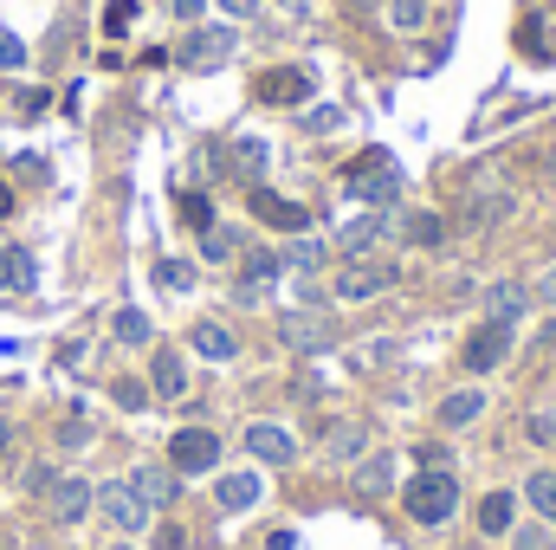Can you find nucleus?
<instances>
[{"mask_svg": "<svg viewBox=\"0 0 556 550\" xmlns=\"http://www.w3.org/2000/svg\"><path fill=\"white\" fill-rule=\"evenodd\" d=\"M85 440H91V427H85V421H65V427H59V447H85Z\"/></svg>", "mask_w": 556, "mask_h": 550, "instance_id": "nucleus-41", "label": "nucleus"}, {"mask_svg": "<svg viewBox=\"0 0 556 550\" xmlns=\"http://www.w3.org/2000/svg\"><path fill=\"white\" fill-rule=\"evenodd\" d=\"M149 389H155L162 402H181V396H188V363H181V350H155V357H149Z\"/></svg>", "mask_w": 556, "mask_h": 550, "instance_id": "nucleus-11", "label": "nucleus"}, {"mask_svg": "<svg viewBox=\"0 0 556 550\" xmlns=\"http://www.w3.org/2000/svg\"><path fill=\"white\" fill-rule=\"evenodd\" d=\"M337 117H343V111H330V104H317V111L304 117V130H311V137H324V130H337Z\"/></svg>", "mask_w": 556, "mask_h": 550, "instance_id": "nucleus-38", "label": "nucleus"}, {"mask_svg": "<svg viewBox=\"0 0 556 550\" xmlns=\"http://www.w3.org/2000/svg\"><path fill=\"white\" fill-rule=\"evenodd\" d=\"M240 162H247V168H260V162H266V142L247 137V142H240Z\"/></svg>", "mask_w": 556, "mask_h": 550, "instance_id": "nucleus-43", "label": "nucleus"}, {"mask_svg": "<svg viewBox=\"0 0 556 550\" xmlns=\"http://www.w3.org/2000/svg\"><path fill=\"white\" fill-rule=\"evenodd\" d=\"M525 499H531V505L556 525V473H531V479H525Z\"/></svg>", "mask_w": 556, "mask_h": 550, "instance_id": "nucleus-26", "label": "nucleus"}, {"mask_svg": "<svg viewBox=\"0 0 556 550\" xmlns=\"http://www.w3.org/2000/svg\"><path fill=\"white\" fill-rule=\"evenodd\" d=\"M247 453L266 460V466H291V460H298V440H291V427H278V421H253V427H247Z\"/></svg>", "mask_w": 556, "mask_h": 550, "instance_id": "nucleus-10", "label": "nucleus"}, {"mask_svg": "<svg viewBox=\"0 0 556 550\" xmlns=\"http://www.w3.org/2000/svg\"><path fill=\"white\" fill-rule=\"evenodd\" d=\"M155 285H162V291H188V285H194V266H188V260H162V266H155Z\"/></svg>", "mask_w": 556, "mask_h": 550, "instance_id": "nucleus-31", "label": "nucleus"}, {"mask_svg": "<svg viewBox=\"0 0 556 550\" xmlns=\"http://www.w3.org/2000/svg\"><path fill=\"white\" fill-rule=\"evenodd\" d=\"M111 550H137V545H111Z\"/></svg>", "mask_w": 556, "mask_h": 550, "instance_id": "nucleus-50", "label": "nucleus"}, {"mask_svg": "<svg viewBox=\"0 0 556 550\" xmlns=\"http://www.w3.org/2000/svg\"><path fill=\"white\" fill-rule=\"evenodd\" d=\"M363 447H369V440H363V427H337V434L324 440V453H330V460H356Z\"/></svg>", "mask_w": 556, "mask_h": 550, "instance_id": "nucleus-30", "label": "nucleus"}, {"mask_svg": "<svg viewBox=\"0 0 556 550\" xmlns=\"http://www.w3.org/2000/svg\"><path fill=\"white\" fill-rule=\"evenodd\" d=\"M98 512H104V525H111V532H142V525H149V505L137 499V486H130V479H111V486L98 492Z\"/></svg>", "mask_w": 556, "mask_h": 550, "instance_id": "nucleus-8", "label": "nucleus"}, {"mask_svg": "<svg viewBox=\"0 0 556 550\" xmlns=\"http://www.w3.org/2000/svg\"><path fill=\"white\" fill-rule=\"evenodd\" d=\"M356 492H363V499H389V492H395V460H389V453H369V460L356 466Z\"/></svg>", "mask_w": 556, "mask_h": 550, "instance_id": "nucleus-20", "label": "nucleus"}, {"mask_svg": "<svg viewBox=\"0 0 556 550\" xmlns=\"http://www.w3.org/2000/svg\"><path fill=\"white\" fill-rule=\"evenodd\" d=\"M26 285H33V260L13 253V247H0V291H26Z\"/></svg>", "mask_w": 556, "mask_h": 550, "instance_id": "nucleus-23", "label": "nucleus"}, {"mask_svg": "<svg viewBox=\"0 0 556 550\" xmlns=\"http://www.w3.org/2000/svg\"><path fill=\"white\" fill-rule=\"evenodd\" d=\"M511 343H518V324H498V317H485V324L466 337V376H485V370H498V363L511 357Z\"/></svg>", "mask_w": 556, "mask_h": 550, "instance_id": "nucleus-5", "label": "nucleus"}, {"mask_svg": "<svg viewBox=\"0 0 556 550\" xmlns=\"http://www.w3.org/2000/svg\"><path fill=\"white\" fill-rule=\"evenodd\" d=\"M402 499H408V518L415 525H446L453 512H459V479L453 473H415L408 486H402Z\"/></svg>", "mask_w": 556, "mask_h": 550, "instance_id": "nucleus-2", "label": "nucleus"}, {"mask_svg": "<svg viewBox=\"0 0 556 550\" xmlns=\"http://www.w3.org/2000/svg\"><path fill=\"white\" fill-rule=\"evenodd\" d=\"M7 208H13V195H7V188H0V221H7Z\"/></svg>", "mask_w": 556, "mask_h": 550, "instance_id": "nucleus-48", "label": "nucleus"}, {"mask_svg": "<svg viewBox=\"0 0 556 550\" xmlns=\"http://www.w3.org/2000/svg\"><path fill=\"white\" fill-rule=\"evenodd\" d=\"M525 434H531L538 447H556V414H551V409H538L531 421H525Z\"/></svg>", "mask_w": 556, "mask_h": 550, "instance_id": "nucleus-34", "label": "nucleus"}, {"mask_svg": "<svg viewBox=\"0 0 556 550\" xmlns=\"http://www.w3.org/2000/svg\"><path fill=\"white\" fill-rule=\"evenodd\" d=\"M233 253H240V234L233 227H220V221L201 227V260H233Z\"/></svg>", "mask_w": 556, "mask_h": 550, "instance_id": "nucleus-24", "label": "nucleus"}, {"mask_svg": "<svg viewBox=\"0 0 556 550\" xmlns=\"http://www.w3.org/2000/svg\"><path fill=\"white\" fill-rule=\"evenodd\" d=\"M155 550H188V532H175V525H168V532L155 538Z\"/></svg>", "mask_w": 556, "mask_h": 550, "instance_id": "nucleus-44", "label": "nucleus"}, {"mask_svg": "<svg viewBox=\"0 0 556 550\" xmlns=\"http://www.w3.org/2000/svg\"><path fill=\"white\" fill-rule=\"evenodd\" d=\"M181 214H188V227L201 234V227H214V208H207V195H181Z\"/></svg>", "mask_w": 556, "mask_h": 550, "instance_id": "nucleus-33", "label": "nucleus"}, {"mask_svg": "<svg viewBox=\"0 0 556 550\" xmlns=\"http://www.w3.org/2000/svg\"><path fill=\"white\" fill-rule=\"evenodd\" d=\"M247 273H253V285H266V278L285 273V260H278V253H253V260H247Z\"/></svg>", "mask_w": 556, "mask_h": 550, "instance_id": "nucleus-36", "label": "nucleus"}, {"mask_svg": "<svg viewBox=\"0 0 556 550\" xmlns=\"http://www.w3.org/2000/svg\"><path fill=\"white\" fill-rule=\"evenodd\" d=\"M233 33L227 26H201V33H188V46H181V65H194V72H214V65H227L233 59Z\"/></svg>", "mask_w": 556, "mask_h": 550, "instance_id": "nucleus-9", "label": "nucleus"}, {"mask_svg": "<svg viewBox=\"0 0 556 550\" xmlns=\"http://www.w3.org/2000/svg\"><path fill=\"white\" fill-rule=\"evenodd\" d=\"M130 20H137V0H111L104 7V33H124Z\"/></svg>", "mask_w": 556, "mask_h": 550, "instance_id": "nucleus-35", "label": "nucleus"}, {"mask_svg": "<svg viewBox=\"0 0 556 550\" xmlns=\"http://www.w3.org/2000/svg\"><path fill=\"white\" fill-rule=\"evenodd\" d=\"M531 298H538V304H556V266H544V273H538V285H531Z\"/></svg>", "mask_w": 556, "mask_h": 550, "instance_id": "nucleus-39", "label": "nucleus"}, {"mask_svg": "<svg viewBox=\"0 0 556 550\" xmlns=\"http://www.w3.org/2000/svg\"><path fill=\"white\" fill-rule=\"evenodd\" d=\"M389 234V221L382 214H356V221H343V234H337V247L350 253V260H363V253H376V240Z\"/></svg>", "mask_w": 556, "mask_h": 550, "instance_id": "nucleus-17", "label": "nucleus"}, {"mask_svg": "<svg viewBox=\"0 0 556 550\" xmlns=\"http://www.w3.org/2000/svg\"><path fill=\"white\" fill-rule=\"evenodd\" d=\"M111 330H117V343H130V350H137V343H149V317H142V311H130V304L117 311V324H111Z\"/></svg>", "mask_w": 556, "mask_h": 550, "instance_id": "nucleus-29", "label": "nucleus"}, {"mask_svg": "<svg viewBox=\"0 0 556 550\" xmlns=\"http://www.w3.org/2000/svg\"><path fill=\"white\" fill-rule=\"evenodd\" d=\"M402 234H408L415 247H440V240H446V227H440V214H408V221H402Z\"/></svg>", "mask_w": 556, "mask_h": 550, "instance_id": "nucleus-27", "label": "nucleus"}, {"mask_svg": "<svg viewBox=\"0 0 556 550\" xmlns=\"http://www.w3.org/2000/svg\"><path fill=\"white\" fill-rule=\"evenodd\" d=\"M39 499H46V518H52V525H65V532H72V525L98 505L91 479H78V473H52V486H46Z\"/></svg>", "mask_w": 556, "mask_h": 550, "instance_id": "nucleus-4", "label": "nucleus"}, {"mask_svg": "<svg viewBox=\"0 0 556 550\" xmlns=\"http://www.w3.org/2000/svg\"><path fill=\"white\" fill-rule=\"evenodd\" d=\"M511 208H518V195H511V182L498 168H472L466 175V188H459L466 227H498V221H511Z\"/></svg>", "mask_w": 556, "mask_h": 550, "instance_id": "nucleus-1", "label": "nucleus"}, {"mask_svg": "<svg viewBox=\"0 0 556 550\" xmlns=\"http://www.w3.org/2000/svg\"><path fill=\"white\" fill-rule=\"evenodd\" d=\"M20 65H26V46L13 33H0V72H20Z\"/></svg>", "mask_w": 556, "mask_h": 550, "instance_id": "nucleus-37", "label": "nucleus"}, {"mask_svg": "<svg viewBox=\"0 0 556 550\" xmlns=\"http://www.w3.org/2000/svg\"><path fill=\"white\" fill-rule=\"evenodd\" d=\"M505 538H511V545H518V550H551V538H544L538 525H531V532H505Z\"/></svg>", "mask_w": 556, "mask_h": 550, "instance_id": "nucleus-40", "label": "nucleus"}, {"mask_svg": "<svg viewBox=\"0 0 556 550\" xmlns=\"http://www.w3.org/2000/svg\"><path fill=\"white\" fill-rule=\"evenodd\" d=\"M395 357H402V343H363L350 363H356V370H382V363H395Z\"/></svg>", "mask_w": 556, "mask_h": 550, "instance_id": "nucleus-32", "label": "nucleus"}, {"mask_svg": "<svg viewBox=\"0 0 556 550\" xmlns=\"http://www.w3.org/2000/svg\"><path fill=\"white\" fill-rule=\"evenodd\" d=\"M330 337H337V330H330V317H317V311H311V317H304V311L285 317V343H291V350H324Z\"/></svg>", "mask_w": 556, "mask_h": 550, "instance_id": "nucleus-19", "label": "nucleus"}, {"mask_svg": "<svg viewBox=\"0 0 556 550\" xmlns=\"http://www.w3.org/2000/svg\"><path fill=\"white\" fill-rule=\"evenodd\" d=\"M479 414H485V396H479V389H453V396L433 409V421H440V427H472Z\"/></svg>", "mask_w": 556, "mask_h": 550, "instance_id": "nucleus-21", "label": "nucleus"}, {"mask_svg": "<svg viewBox=\"0 0 556 550\" xmlns=\"http://www.w3.org/2000/svg\"><path fill=\"white\" fill-rule=\"evenodd\" d=\"M117 402H124V409H142L149 396H142V383H117Z\"/></svg>", "mask_w": 556, "mask_h": 550, "instance_id": "nucleus-42", "label": "nucleus"}, {"mask_svg": "<svg viewBox=\"0 0 556 550\" xmlns=\"http://www.w3.org/2000/svg\"><path fill=\"white\" fill-rule=\"evenodd\" d=\"M201 7H207V0H175V13H181V20H201Z\"/></svg>", "mask_w": 556, "mask_h": 550, "instance_id": "nucleus-46", "label": "nucleus"}, {"mask_svg": "<svg viewBox=\"0 0 556 550\" xmlns=\"http://www.w3.org/2000/svg\"><path fill=\"white\" fill-rule=\"evenodd\" d=\"M260 492H266V479H260V473H220V486H214L220 512H253V505H260Z\"/></svg>", "mask_w": 556, "mask_h": 550, "instance_id": "nucleus-15", "label": "nucleus"}, {"mask_svg": "<svg viewBox=\"0 0 556 550\" xmlns=\"http://www.w3.org/2000/svg\"><path fill=\"white\" fill-rule=\"evenodd\" d=\"M350 195L369 201V208H389L402 195V175H395L389 149H363V162H350Z\"/></svg>", "mask_w": 556, "mask_h": 550, "instance_id": "nucleus-3", "label": "nucleus"}, {"mask_svg": "<svg viewBox=\"0 0 556 550\" xmlns=\"http://www.w3.org/2000/svg\"><path fill=\"white\" fill-rule=\"evenodd\" d=\"M0 550H13V532H0Z\"/></svg>", "mask_w": 556, "mask_h": 550, "instance_id": "nucleus-49", "label": "nucleus"}, {"mask_svg": "<svg viewBox=\"0 0 556 550\" xmlns=\"http://www.w3.org/2000/svg\"><path fill=\"white\" fill-rule=\"evenodd\" d=\"M130 486H137V499L155 512V505H168L175 492H181V479H175V466H137L130 473Z\"/></svg>", "mask_w": 556, "mask_h": 550, "instance_id": "nucleus-16", "label": "nucleus"}, {"mask_svg": "<svg viewBox=\"0 0 556 550\" xmlns=\"http://www.w3.org/2000/svg\"><path fill=\"white\" fill-rule=\"evenodd\" d=\"M278 260H285V273H317L324 266V240H291Z\"/></svg>", "mask_w": 556, "mask_h": 550, "instance_id": "nucleus-25", "label": "nucleus"}, {"mask_svg": "<svg viewBox=\"0 0 556 550\" xmlns=\"http://www.w3.org/2000/svg\"><path fill=\"white\" fill-rule=\"evenodd\" d=\"M260 98H266V104H304V98H311V72H304V65H278V72L260 78Z\"/></svg>", "mask_w": 556, "mask_h": 550, "instance_id": "nucleus-12", "label": "nucleus"}, {"mask_svg": "<svg viewBox=\"0 0 556 550\" xmlns=\"http://www.w3.org/2000/svg\"><path fill=\"white\" fill-rule=\"evenodd\" d=\"M168 466H175V473H214V466H220V434H214V427H175Z\"/></svg>", "mask_w": 556, "mask_h": 550, "instance_id": "nucleus-6", "label": "nucleus"}, {"mask_svg": "<svg viewBox=\"0 0 556 550\" xmlns=\"http://www.w3.org/2000/svg\"><path fill=\"white\" fill-rule=\"evenodd\" d=\"M389 26L395 33H420L427 26V0H389Z\"/></svg>", "mask_w": 556, "mask_h": 550, "instance_id": "nucleus-28", "label": "nucleus"}, {"mask_svg": "<svg viewBox=\"0 0 556 550\" xmlns=\"http://www.w3.org/2000/svg\"><path fill=\"white\" fill-rule=\"evenodd\" d=\"M511 518H518V512H511V492H485V499H479V532L505 538V532H511Z\"/></svg>", "mask_w": 556, "mask_h": 550, "instance_id": "nucleus-22", "label": "nucleus"}, {"mask_svg": "<svg viewBox=\"0 0 556 550\" xmlns=\"http://www.w3.org/2000/svg\"><path fill=\"white\" fill-rule=\"evenodd\" d=\"M253 214H260L266 227H278V234H304V208L285 201V195H273V188H253Z\"/></svg>", "mask_w": 556, "mask_h": 550, "instance_id": "nucleus-13", "label": "nucleus"}, {"mask_svg": "<svg viewBox=\"0 0 556 550\" xmlns=\"http://www.w3.org/2000/svg\"><path fill=\"white\" fill-rule=\"evenodd\" d=\"M188 350L207 357V363H233V357H240V337H233L227 324H194V330H188Z\"/></svg>", "mask_w": 556, "mask_h": 550, "instance_id": "nucleus-14", "label": "nucleus"}, {"mask_svg": "<svg viewBox=\"0 0 556 550\" xmlns=\"http://www.w3.org/2000/svg\"><path fill=\"white\" fill-rule=\"evenodd\" d=\"M395 285V260H350L343 273H337V298H350V304H363V298H376V291H389Z\"/></svg>", "mask_w": 556, "mask_h": 550, "instance_id": "nucleus-7", "label": "nucleus"}, {"mask_svg": "<svg viewBox=\"0 0 556 550\" xmlns=\"http://www.w3.org/2000/svg\"><path fill=\"white\" fill-rule=\"evenodd\" d=\"M13 440H20V434H13V421H7V414H0V460H7V453H13Z\"/></svg>", "mask_w": 556, "mask_h": 550, "instance_id": "nucleus-45", "label": "nucleus"}, {"mask_svg": "<svg viewBox=\"0 0 556 550\" xmlns=\"http://www.w3.org/2000/svg\"><path fill=\"white\" fill-rule=\"evenodd\" d=\"M220 7H227V13H253V0H220Z\"/></svg>", "mask_w": 556, "mask_h": 550, "instance_id": "nucleus-47", "label": "nucleus"}, {"mask_svg": "<svg viewBox=\"0 0 556 550\" xmlns=\"http://www.w3.org/2000/svg\"><path fill=\"white\" fill-rule=\"evenodd\" d=\"M525 304H531V291H525V285H511V278L485 285V317H498V324H518V317H525Z\"/></svg>", "mask_w": 556, "mask_h": 550, "instance_id": "nucleus-18", "label": "nucleus"}]
</instances>
